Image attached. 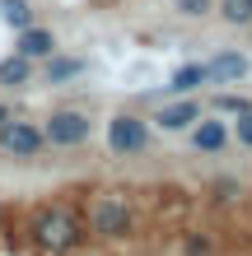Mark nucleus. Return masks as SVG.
<instances>
[{"instance_id":"1","label":"nucleus","mask_w":252,"mask_h":256,"mask_svg":"<svg viewBox=\"0 0 252 256\" xmlns=\"http://www.w3.org/2000/svg\"><path fill=\"white\" fill-rule=\"evenodd\" d=\"M28 238H33V247H42V252L66 256V252H75L89 238V224H84V214L75 205L47 200V205H38L33 214H28Z\"/></svg>"},{"instance_id":"2","label":"nucleus","mask_w":252,"mask_h":256,"mask_svg":"<svg viewBox=\"0 0 252 256\" xmlns=\"http://www.w3.org/2000/svg\"><path fill=\"white\" fill-rule=\"evenodd\" d=\"M84 224H89V238L122 242V238L136 233V205H131L122 191H98L94 205L84 210Z\"/></svg>"},{"instance_id":"3","label":"nucleus","mask_w":252,"mask_h":256,"mask_svg":"<svg viewBox=\"0 0 252 256\" xmlns=\"http://www.w3.org/2000/svg\"><path fill=\"white\" fill-rule=\"evenodd\" d=\"M38 126L47 135V149H80V144H89V135H94V116L84 108H52Z\"/></svg>"},{"instance_id":"4","label":"nucleus","mask_w":252,"mask_h":256,"mask_svg":"<svg viewBox=\"0 0 252 256\" xmlns=\"http://www.w3.org/2000/svg\"><path fill=\"white\" fill-rule=\"evenodd\" d=\"M154 144V126H150V116H140V112H112L108 116V149L112 154H145V149Z\"/></svg>"},{"instance_id":"5","label":"nucleus","mask_w":252,"mask_h":256,"mask_svg":"<svg viewBox=\"0 0 252 256\" xmlns=\"http://www.w3.org/2000/svg\"><path fill=\"white\" fill-rule=\"evenodd\" d=\"M0 154L14 158V163H42V154H47V135H42L38 122L10 116V122L0 126Z\"/></svg>"},{"instance_id":"6","label":"nucleus","mask_w":252,"mask_h":256,"mask_svg":"<svg viewBox=\"0 0 252 256\" xmlns=\"http://www.w3.org/2000/svg\"><path fill=\"white\" fill-rule=\"evenodd\" d=\"M201 116H205V108L196 102V94H191V98H173V102H164V108L150 116V126H154V130H168V135H182V130L196 126Z\"/></svg>"},{"instance_id":"7","label":"nucleus","mask_w":252,"mask_h":256,"mask_svg":"<svg viewBox=\"0 0 252 256\" xmlns=\"http://www.w3.org/2000/svg\"><path fill=\"white\" fill-rule=\"evenodd\" d=\"M14 52H19V56H28L33 66H42L47 56H56V52H61V38H56L52 28L33 24V28H24V33H14Z\"/></svg>"},{"instance_id":"8","label":"nucleus","mask_w":252,"mask_h":256,"mask_svg":"<svg viewBox=\"0 0 252 256\" xmlns=\"http://www.w3.org/2000/svg\"><path fill=\"white\" fill-rule=\"evenodd\" d=\"M187 140H191L196 154H215V158H219V154L229 149L233 135H229V122H219V116H201V122L187 130Z\"/></svg>"},{"instance_id":"9","label":"nucleus","mask_w":252,"mask_h":256,"mask_svg":"<svg viewBox=\"0 0 252 256\" xmlns=\"http://www.w3.org/2000/svg\"><path fill=\"white\" fill-rule=\"evenodd\" d=\"M205 66H210V84H238L252 74V61L243 52H215Z\"/></svg>"},{"instance_id":"10","label":"nucleus","mask_w":252,"mask_h":256,"mask_svg":"<svg viewBox=\"0 0 252 256\" xmlns=\"http://www.w3.org/2000/svg\"><path fill=\"white\" fill-rule=\"evenodd\" d=\"M33 80H38V66L28 61V56L10 52L5 61H0V88H10V94H19V88H33Z\"/></svg>"},{"instance_id":"11","label":"nucleus","mask_w":252,"mask_h":256,"mask_svg":"<svg viewBox=\"0 0 252 256\" xmlns=\"http://www.w3.org/2000/svg\"><path fill=\"white\" fill-rule=\"evenodd\" d=\"M89 70V61L84 56H66V52H56V56H47L42 61V84H70V80H80V74Z\"/></svg>"},{"instance_id":"12","label":"nucleus","mask_w":252,"mask_h":256,"mask_svg":"<svg viewBox=\"0 0 252 256\" xmlns=\"http://www.w3.org/2000/svg\"><path fill=\"white\" fill-rule=\"evenodd\" d=\"M201 84H210V66H205V61H187V66H177L168 74V88H173L177 98H191Z\"/></svg>"},{"instance_id":"13","label":"nucleus","mask_w":252,"mask_h":256,"mask_svg":"<svg viewBox=\"0 0 252 256\" xmlns=\"http://www.w3.org/2000/svg\"><path fill=\"white\" fill-rule=\"evenodd\" d=\"M0 24H5V28H14V33L33 28V24H38L33 0H0Z\"/></svg>"},{"instance_id":"14","label":"nucleus","mask_w":252,"mask_h":256,"mask_svg":"<svg viewBox=\"0 0 252 256\" xmlns=\"http://www.w3.org/2000/svg\"><path fill=\"white\" fill-rule=\"evenodd\" d=\"M215 14L229 28H247L252 24V0H215Z\"/></svg>"},{"instance_id":"15","label":"nucleus","mask_w":252,"mask_h":256,"mask_svg":"<svg viewBox=\"0 0 252 256\" xmlns=\"http://www.w3.org/2000/svg\"><path fill=\"white\" fill-rule=\"evenodd\" d=\"M247 108H252V98H243V94H219L215 98V116H238Z\"/></svg>"},{"instance_id":"16","label":"nucleus","mask_w":252,"mask_h":256,"mask_svg":"<svg viewBox=\"0 0 252 256\" xmlns=\"http://www.w3.org/2000/svg\"><path fill=\"white\" fill-rule=\"evenodd\" d=\"M173 10L182 19H210L215 14V0H173Z\"/></svg>"},{"instance_id":"17","label":"nucleus","mask_w":252,"mask_h":256,"mask_svg":"<svg viewBox=\"0 0 252 256\" xmlns=\"http://www.w3.org/2000/svg\"><path fill=\"white\" fill-rule=\"evenodd\" d=\"M210 252H215V242H210L201 228H191V233L182 238V256H210Z\"/></svg>"},{"instance_id":"18","label":"nucleus","mask_w":252,"mask_h":256,"mask_svg":"<svg viewBox=\"0 0 252 256\" xmlns=\"http://www.w3.org/2000/svg\"><path fill=\"white\" fill-rule=\"evenodd\" d=\"M229 135H233L243 149H252V108H247V112H238V116L229 122Z\"/></svg>"},{"instance_id":"19","label":"nucleus","mask_w":252,"mask_h":256,"mask_svg":"<svg viewBox=\"0 0 252 256\" xmlns=\"http://www.w3.org/2000/svg\"><path fill=\"white\" fill-rule=\"evenodd\" d=\"M210 191H215V200H233V191H238V182H210Z\"/></svg>"},{"instance_id":"20","label":"nucleus","mask_w":252,"mask_h":256,"mask_svg":"<svg viewBox=\"0 0 252 256\" xmlns=\"http://www.w3.org/2000/svg\"><path fill=\"white\" fill-rule=\"evenodd\" d=\"M10 116H14V108H10V102H0V126H5Z\"/></svg>"}]
</instances>
